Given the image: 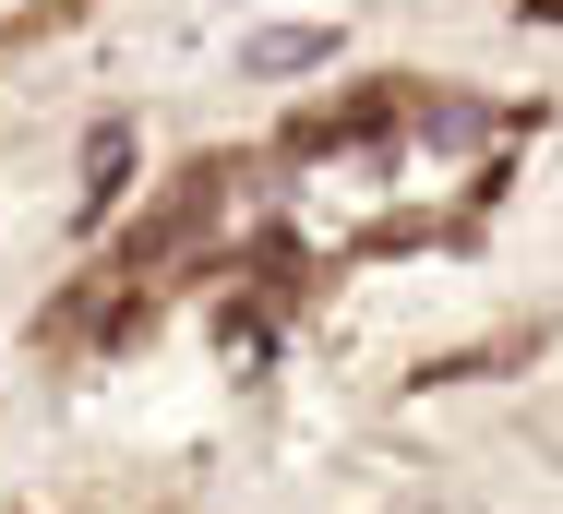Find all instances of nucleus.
<instances>
[{
    "instance_id": "3",
    "label": "nucleus",
    "mask_w": 563,
    "mask_h": 514,
    "mask_svg": "<svg viewBox=\"0 0 563 514\" xmlns=\"http://www.w3.org/2000/svg\"><path fill=\"white\" fill-rule=\"evenodd\" d=\"M120 168H132V132H97V156H85V204H109Z\"/></svg>"
},
{
    "instance_id": "1",
    "label": "nucleus",
    "mask_w": 563,
    "mask_h": 514,
    "mask_svg": "<svg viewBox=\"0 0 563 514\" xmlns=\"http://www.w3.org/2000/svg\"><path fill=\"white\" fill-rule=\"evenodd\" d=\"M217 192H228V168H192V180H180V192H168V204L144 215V227H132V252H120V264H132V276H144V264H168V252H180V239H205V227H217Z\"/></svg>"
},
{
    "instance_id": "2",
    "label": "nucleus",
    "mask_w": 563,
    "mask_h": 514,
    "mask_svg": "<svg viewBox=\"0 0 563 514\" xmlns=\"http://www.w3.org/2000/svg\"><path fill=\"white\" fill-rule=\"evenodd\" d=\"M336 36L324 24H288V36H252V72H300V60H324Z\"/></svg>"
}]
</instances>
